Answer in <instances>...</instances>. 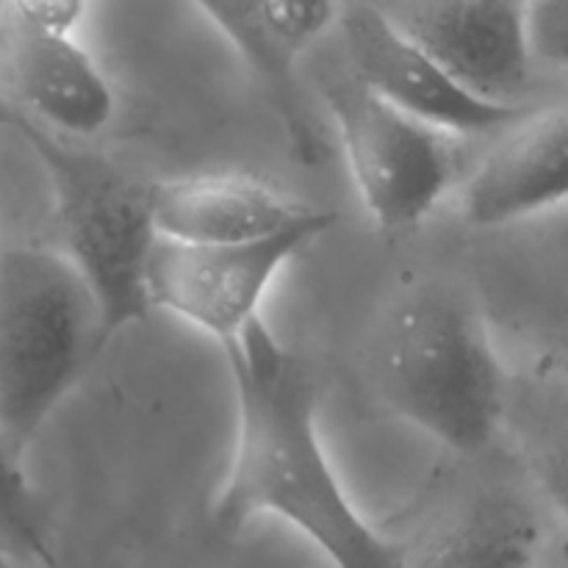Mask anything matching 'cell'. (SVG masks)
Returning a JSON list of instances; mask_svg holds the SVG:
<instances>
[{
  "instance_id": "cell-1",
  "label": "cell",
  "mask_w": 568,
  "mask_h": 568,
  "mask_svg": "<svg viewBox=\"0 0 568 568\" xmlns=\"http://www.w3.org/2000/svg\"><path fill=\"white\" fill-rule=\"evenodd\" d=\"M236 438L211 519L236 532L261 516L303 532L333 568H405L408 547L361 516L338 480L316 414V388L261 316L225 344Z\"/></svg>"
},
{
  "instance_id": "cell-4",
  "label": "cell",
  "mask_w": 568,
  "mask_h": 568,
  "mask_svg": "<svg viewBox=\"0 0 568 568\" xmlns=\"http://www.w3.org/2000/svg\"><path fill=\"white\" fill-rule=\"evenodd\" d=\"M9 125L22 133L42 164L64 239L61 253L92 288L105 336L144 320L150 311L148 264L159 239L150 183L14 111Z\"/></svg>"
},
{
  "instance_id": "cell-17",
  "label": "cell",
  "mask_w": 568,
  "mask_h": 568,
  "mask_svg": "<svg viewBox=\"0 0 568 568\" xmlns=\"http://www.w3.org/2000/svg\"><path fill=\"white\" fill-rule=\"evenodd\" d=\"M11 122V109L3 98H0V128H6Z\"/></svg>"
},
{
  "instance_id": "cell-9",
  "label": "cell",
  "mask_w": 568,
  "mask_h": 568,
  "mask_svg": "<svg viewBox=\"0 0 568 568\" xmlns=\"http://www.w3.org/2000/svg\"><path fill=\"white\" fill-rule=\"evenodd\" d=\"M469 92L525 105L532 61L521 37V0H372Z\"/></svg>"
},
{
  "instance_id": "cell-6",
  "label": "cell",
  "mask_w": 568,
  "mask_h": 568,
  "mask_svg": "<svg viewBox=\"0 0 568 568\" xmlns=\"http://www.w3.org/2000/svg\"><path fill=\"white\" fill-rule=\"evenodd\" d=\"M336 211L253 242L186 244L155 239L148 264L150 308H161L220 344L261 316L277 272L336 225Z\"/></svg>"
},
{
  "instance_id": "cell-7",
  "label": "cell",
  "mask_w": 568,
  "mask_h": 568,
  "mask_svg": "<svg viewBox=\"0 0 568 568\" xmlns=\"http://www.w3.org/2000/svg\"><path fill=\"white\" fill-rule=\"evenodd\" d=\"M264 83L288 150L300 164L327 159V144L305 103L300 64L342 14L338 0H192Z\"/></svg>"
},
{
  "instance_id": "cell-13",
  "label": "cell",
  "mask_w": 568,
  "mask_h": 568,
  "mask_svg": "<svg viewBox=\"0 0 568 568\" xmlns=\"http://www.w3.org/2000/svg\"><path fill=\"white\" fill-rule=\"evenodd\" d=\"M541 532L530 510L486 503L405 568H538Z\"/></svg>"
},
{
  "instance_id": "cell-5",
  "label": "cell",
  "mask_w": 568,
  "mask_h": 568,
  "mask_svg": "<svg viewBox=\"0 0 568 568\" xmlns=\"http://www.w3.org/2000/svg\"><path fill=\"white\" fill-rule=\"evenodd\" d=\"M320 94L372 222L386 233L419 225L458 172L453 133L388 103L349 70L322 78Z\"/></svg>"
},
{
  "instance_id": "cell-18",
  "label": "cell",
  "mask_w": 568,
  "mask_h": 568,
  "mask_svg": "<svg viewBox=\"0 0 568 568\" xmlns=\"http://www.w3.org/2000/svg\"><path fill=\"white\" fill-rule=\"evenodd\" d=\"M0 568H14V566H11V555L6 552L3 547H0Z\"/></svg>"
},
{
  "instance_id": "cell-16",
  "label": "cell",
  "mask_w": 568,
  "mask_h": 568,
  "mask_svg": "<svg viewBox=\"0 0 568 568\" xmlns=\"http://www.w3.org/2000/svg\"><path fill=\"white\" fill-rule=\"evenodd\" d=\"M89 0H0V20L44 31L75 33Z\"/></svg>"
},
{
  "instance_id": "cell-3",
  "label": "cell",
  "mask_w": 568,
  "mask_h": 568,
  "mask_svg": "<svg viewBox=\"0 0 568 568\" xmlns=\"http://www.w3.org/2000/svg\"><path fill=\"white\" fill-rule=\"evenodd\" d=\"M105 342L98 300L61 250L0 247V444L11 458L22 460Z\"/></svg>"
},
{
  "instance_id": "cell-15",
  "label": "cell",
  "mask_w": 568,
  "mask_h": 568,
  "mask_svg": "<svg viewBox=\"0 0 568 568\" xmlns=\"http://www.w3.org/2000/svg\"><path fill=\"white\" fill-rule=\"evenodd\" d=\"M521 37L532 64H568V0H521Z\"/></svg>"
},
{
  "instance_id": "cell-12",
  "label": "cell",
  "mask_w": 568,
  "mask_h": 568,
  "mask_svg": "<svg viewBox=\"0 0 568 568\" xmlns=\"http://www.w3.org/2000/svg\"><path fill=\"white\" fill-rule=\"evenodd\" d=\"M150 200L159 239L186 244L253 242L320 211L247 172H197L150 183Z\"/></svg>"
},
{
  "instance_id": "cell-10",
  "label": "cell",
  "mask_w": 568,
  "mask_h": 568,
  "mask_svg": "<svg viewBox=\"0 0 568 568\" xmlns=\"http://www.w3.org/2000/svg\"><path fill=\"white\" fill-rule=\"evenodd\" d=\"M0 98L67 139L98 136L116 109L111 81L75 33L9 20H0Z\"/></svg>"
},
{
  "instance_id": "cell-8",
  "label": "cell",
  "mask_w": 568,
  "mask_h": 568,
  "mask_svg": "<svg viewBox=\"0 0 568 568\" xmlns=\"http://www.w3.org/2000/svg\"><path fill=\"white\" fill-rule=\"evenodd\" d=\"M349 67L358 81L388 103L453 133H488L510 128L530 105L494 103L469 92L419 44L399 33L372 0H358L338 14Z\"/></svg>"
},
{
  "instance_id": "cell-14",
  "label": "cell",
  "mask_w": 568,
  "mask_h": 568,
  "mask_svg": "<svg viewBox=\"0 0 568 568\" xmlns=\"http://www.w3.org/2000/svg\"><path fill=\"white\" fill-rule=\"evenodd\" d=\"M0 547L11 558L20 555L44 568H61L50 547L37 494L22 475V464L6 453L3 444H0Z\"/></svg>"
},
{
  "instance_id": "cell-2",
  "label": "cell",
  "mask_w": 568,
  "mask_h": 568,
  "mask_svg": "<svg viewBox=\"0 0 568 568\" xmlns=\"http://www.w3.org/2000/svg\"><path fill=\"white\" fill-rule=\"evenodd\" d=\"M375 383L394 414L455 453H483L505 414V375L486 320L458 288H410L383 316Z\"/></svg>"
},
{
  "instance_id": "cell-11",
  "label": "cell",
  "mask_w": 568,
  "mask_h": 568,
  "mask_svg": "<svg viewBox=\"0 0 568 568\" xmlns=\"http://www.w3.org/2000/svg\"><path fill=\"white\" fill-rule=\"evenodd\" d=\"M568 194L566 105L530 109L475 166L464 186V216L499 227L555 209Z\"/></svg>"
}]
</instances>
